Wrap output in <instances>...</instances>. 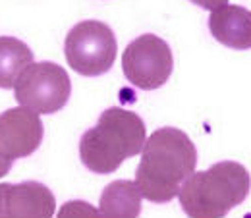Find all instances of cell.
<instances>
[{
	"mask_svg": "<svg viewBox=\"0 0 251 218\" xmlns=\"http://www.w3.org/2000/svg\"><path fill=\"white\" fill-rule=\"evenodd\" d=\"M56 201L39 182L0 184V217H52Z\"/></svg>",
	"mask_w": 251,
	"mask_h": 218,
	"instance_id": "cell-8",
	"label": "cell"
},
{
	"mask_svg": "<svg viewBox=\"0 0 251 218\" xmlns=\"http://www.w3.org/2000/svg\"><path fill=\"white\" fill-rule=\"evenodd\" d=\"M141 197L143 195L135 182L116 180L102 189L99 213L100 217H139Z\"/></svg>",
	"mask_w": 251,
	"mask_h": 218,
	"instance_id": "cell-10",
	"label": "cell"
},
{
	"mask_svg": "<svg viewBox=\"0 0 251 218\" xmlns=\"http://www.w3.org/2000/svg\"><path fill=\"white\" fill-rule=\"evenodd\" d=\"M14 97L22 106L37 114H54L62 110L72 95L68 72L54 62L29 64L14 85Z\"/></svg>",
	"mask_w": 251,
	"mask_h": 218,
	"instance_id": "cell-5",
	"label": "cell"
},
{
	"mask_svg": "<svg viewBox=\"0 0 251 218\" xmlns=\"http://www.w3.org/2000/svg\"><path fill=\"white\" fill-rule=\"evenodd\" d=\"M209 31L220 45L234 50L251 48V12L248 8L224 4L209 16Z\"/></svg>",
	"mask_w": 251,
	"mask_h": 218,
	"instance_id": "cell-9",
	"label": "cell"
},
{
	"mask_svg": "<svg viewBox=\"0 0 251 218\" xmlns=\"http://www.w3.org/2000/svg\"><path fill=\"white\" fill-rule=\"evenodd\" d=\"M12 164H14V160H10V158L0 155V178L6 176V174L12 170Z\"/></svg>",
	"mask_w": 251,
	"mask_h": 218,
	"instance_id": "cell-14",
	"label": "cell"
},
{
	"mask_svg": "<svg viewBox=\"0 0 251 218\" xmlns=\"http://www.w3.org/2000/svg\"><path fill=\"white\" fill-rule=\"evenodd\" d=\"M81 213H89L91 217L100 215L99 211L91 209L89 205H83L81 201H75V203H72V205H66V207H64L62 211H60V217H66V215H81Z\"/></svg>",
	"mask_w": 251,
	"mask_h": 218,
	"instance_id": "cell-12",
	"label": "cell"
},
{
	"mask_svg": "<svg viewBox=\"0 0 251 218\" xmlns=\"http://www.w3.org/2000/svg\"><path fill=\"white\" fill-rule=\"evenodd\" d=\"M29 64H33V52L24 41L0 37V89H12Z\"/></svg>",
	"mask_w": 251,
	"mask_h": 218,
	"instance_id": "cell-11",
	"label": "cell"
},
{
	"mask_svg": "<svg viewBox=\"0 0 251 218\" xmlns=\"http://www.w3.org/2000/svg\"><path fill=\"white\" fill-rule=\"evenodd\" d=\"M251 189L250 172L236 160H222L203 172H193L178 199L188 217L220 218L242 205Z\"/></svg>",
	"mask_w": 251,
	"mask_h": 218,
	"instance_id": "cell-3",
	"label": "cell"
},
{
	"mask_svg": "<svg viewBox=\"0 0 251 218\" xmlns=\"http://www.w3.org/2000/svg\"><path fill=\"white\" fill-rule=\"evenodd\" d=\"M147 141L143 120L124 108H106L79 139V158L93 174H110L126 158L139 155Z\"/></svg>",
	"mask_w": 251,
	"mask_h": 218,
	"instance_id": "cell-2",
	"label": "cell"
},
{
	"mask_svg": "<svg viewBox=\"0 0 251 218\" xmlns=\"http://www.w3.org/2000/svg\"><path fill=\"white\" fill-rule=\"evenodd\" d=\"M197 166V149L178 127H160L143 145L135 184L151 203L172 201Z\"/></svg>",
	"mask_w": 251,
	"mask_h": 218,
	"instance_id": "cell-1",
	"label": "cell"
},
{
	"mask_svg": "<svg viewBox=\"0 0 251 218\" xmlns=\"http://www.w3.org/2000/svg\"><path fill=\"white\" fill-rule=\"evenodd\" d=\"M126 79L143 91L162 87L174 70V58L168 43L153 33L133 39L122 54Z\"/></svg>",
	"mask_w": 251,
	"mask_h": 218,
	"instance_id": "cell-6",
	"label": "cell"
},
{
	"mask_svg": "<svg viewBox=\"0 0 251 218\" xmlns=\"http://www.w3.org/2000/svg\"><path fill=\"white\" fill-rule=\"evenodd\" d=\"M45 127L39 114L22 106L8 108L0 114V155L16 160L33 155L43 141Z\"/></svg>",
	"mask_w": 251,
	"mask_h": 218,
	"instance_id": "cell-7",
	"label": "cell"
},
{
	"mask_svg": "<svg viewBox=\"0 0 251 218\" xmlns=\"http://www.w3.org/2000/svg\"><path fill=\"white\" fill-rule=\"evenodd\" d=\"M189 2H193V4H197L199 8H203V10H217L220 6H224V4H228V0H189Z\"/></svg>",
	"mask_w": 251,
	"mask_h": 218,
	"instance_id": "cell-13",
	"label": "cell"
},
{
	"mask_svg": "<svg viewBox=\"0 0 251 218\" xmlns=\"http://www.w3.org/2000/svg\"><path fill=\"white\" fill-rule=\"evenodd\" d=\"M64 54L70 68L83 77L106 73L116 60L114 31L97 20H85L74 25L64 41Z\"/></svg>",
	"mask_w": 251,
	"mask_h": 218,
	"instance_id": "cell-4",
	"label": "cell"
}]
</instances>
